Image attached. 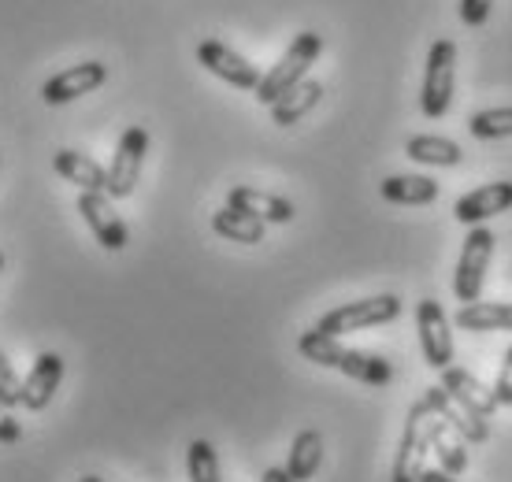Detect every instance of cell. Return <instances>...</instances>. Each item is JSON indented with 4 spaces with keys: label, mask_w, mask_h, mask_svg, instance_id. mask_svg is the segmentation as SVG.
I'll list each match as a JSON object with an SVG mask.
<instances>
[{
    "label": "cell",
    "mask_w": 512,
    "mask_h": 482,
    "mask_svg": "<svg viewBox=\"0 0 512 482\" xmlns=\"http://www.w3.org/2000/svg\"><path fill=\"white\" fill-rule=\"evenodd\" d=\"M297 353L312 360V364H320V368H334L349 375V379L364 382V386H386V382L394 379V368H390V360L375 353H364V349H346V345L338 342L334 334H323V330H305L301 338H297Z\"/></svg>",
    "instance_id": "1"
},
{
    "label": "cell",
    "mask_w": 512,
    "mask_h": 482,
    "mask_svg": "<svg viewBox=\"0 0 512 482\" xmlns=\"http://www.w3.org/2000/svg\"><path fill=\"white\" fill-rule=\"evenodd\" d=\"M320 52H323V34H316V30H301V34L290 41V49L282 52L279 64L271 67L268 75L260 78V86L253 89L256 101L271 108L286 89H294L297 82H305L308 67L320 60Z\"/></svg>",
    "instance_id": "2"
},
{
    "label": "cell",
    "mask_w": 512,
    "mask_h": 482,
    "mask_svg": "<svg viewBox=\"0 0 512 482\" xmlns=\"http://www.w3.org/2000/svg\"><path fill=\"white\" fill-rule=\"evenodd\" d=\"M453 89H457V45L449 38H438L427 52L423 64V89L420 108L427 119H442L453 104Z\"/></svg>",
    "instance_id": "3"
},
{
    "label": "cell",
    "mask_w": 512,
    "mask_h": 482,
    "mask_svg": "<svg viewBox=\"0 0 512 482\" xmlns=\"http://www.w3.org/2000/svg\"><path fill=\"white\" fill-rule=\"evenodd\" d=\"M397 316H401V297L397 293H379V297H364V301H349L342 308H331L316 323V330L342 338V334H357V330L394 323Z\"/></svg>",
    "instance_id": "4"
},
{
    "label": "cell",
    "mask_w": 512,
    "mask_h": 482,
    "mask_svg": "<svg viewBox=\"0 0 512 482\" xmlns=\"http://www.w3.org/2000/svg\"><path fill=\"white\" fill-rule=\"evenodd\" d=\"M494 241L498 238L483 223L468 230V238H464L461 260H457V271H453V293H457V301H464V305L479 301V293H483L490 256H494Z\"/></svg>",
    "instance_id": "5"
},
{
    "label": "cell",
    "mask_w": 512,
    "mask_h": 482,
    "mask_svg": "<svg viewBox=\"0 0 512 482\" xmlns=\"http://www.w3.org/2000/svg\"><path fill=\"white\" fill-rule=\"evenodd\" d=\"M145 153H149V130L145 127H127L123 138H119L116 153H112V164H108V186L104 193L112 201H127L134 186L141 178V164H145Z\"/></svg>",
    "instance_id": "6"
},
{
    "label": "cell",
    "mask_w": 512,
    "mask_h": 482,
    "mask_svg": "<svg viewBox=\"0 0 512 482\" xmlns=\"http://www.w3.org/2000/svg\"><path fill=\"white\" fill-rule=\"evenodd\" d=\"M427 401H416L409 408V419H405V434H401V445L394 453V468H390V482H420L423 460L431 453V438H427Z\"/></svg>",
    "instance_id": "7"
},
{
    "label": "cell",
    "mask_w": 512,
    "mask_h": 482,
    "mask_svg": "<svg viewBox=\"0 0 512 482\" xmlns=\"http://www.w3.org/2000/svg\"><path fill=\"white\" fill-rule=\"evenodd\" d=\"M197 64L205 67L208 75H216L219 82H227L234 89H245V93H253L260 86V67L249 64L242 52H234L231 45H223V41L208 38L197 45Z\"/></svg>",
    "instance_id": "8"
},
{
    "label": "cell",
    "mask_w": 512,
    "mask_h": 482,
    "mask_svg": "<svg viewBox=\"0 0 512 482\" xmlns=\"http://www.w3.org/2000/svg\"><path fill=\"white\" fill-rule=\"evenodd\" d=\"M78 212H82V219H86V227L93 230V238L101 241V249H108V253L127 249L130 230H127V223L119 219L116 208H112V197H108V193L82 190L78 193Z\"/></svg>",
    "instance_id": "9"
},
{
    "label": "cell",
    "mask_w": 512,
    "mask_h": 482,
    "mask_svg": "<svg viewBox=\"0 0 512 482\" xmlns=\"http://www.w3.org/2000/svg\"><path fill=\"white\" fill-rule=\"evenodd\" d=\"M416 330H420L423 360L435 371H446L453 364V334H449V319L435 297H423L416 305Z\"/></svg>",
    "instance_id": "10"
},
{
    "label": "cell",
    "mask_w": 512,
    "mask_h": 482,
    "mask_svg": "<svg viewBox=\"0 0 512 482\" xmlns=\"http://www.w3.org/2000/svg\"><path fill=\"white\" fill-rule=\"evenodd\" d=\"M104 78H108V67L101 60H86V64H75L67 67V71H56V75L41 86V101L45 104H71L78 97H86L93 89L104 86Z\"/></svg>",
    "instance_id": "11"
},
{
    "label": "cell",
    "mask_w": 512,
    "mask_h": 482,
    "mask_svg": "<svg viewBox=\"0 0 512 482\" xmlns=\"http://www.w3.org/2000/svg\"><path fill=\"white\" fill-rule=\"evenodd\" d=\"M442 386H446V394L453 397L468 416L479 419V423L494 419V412L501 408L498 401H494V390L483 386L472 371H464V368H453V364H449V368L442 371Z\"/></svg>",
    "instance_id": "12"
},
{
    "label": "cell",
    "mask_w": 512,
    "mask_h": 482,
    "mask_svg": "<svg viewBox=\"0 0 512 482\" xmlns=\"http://www.w3.org/2000/svg\"><path fill=\"white\" fill-rule=\"evenodd\" d=\"M64 382V356L60 353H41L34 360V368L26 371L23 382V408L26 412H45L52 405V397Z\"/></svg>",
    "instance_id": "13"
},
{
    "label": "cell",
    "mask_w": 512,
    "mask_h": 482,
    "mask_svg": "<svg viewBox=\"0 0 512 482\" xmlns=\"http://www.w3.org/2000/svg\"><path fill=\"white\" fill-rule=\"evenodd\" d=\"M509 208H512V182H487L479 190L464 193L461 201L453 204V216L461 219V223H468V227H479V223H487V219L501 216Z\"/></svg>",
    "instance_id": "14"
},
{
    "label": "cell",
    "mask_w": 512,
    "mask_h": 482,
    "mask_svg": "<svg viewBox=\"0 0 512 482\" xmlns=\"http://www.w3.org/2000/svg\"><path fill=\"white\" fill-rule=\"evenodd\" d=\"M423 401H427V408H431V412H435L442 423H449L453 431L461 434L468 445H483L490 438L487 423H479V419L468 416V412H464V408L446 394V386H431V390L423 394Z\"/></svg>",
    "instance_id": "15"
},
{
    "label": "cell",
    "mask_w": 512,
    "mask_h": 482,
    "mask_svg": "<svg viewBox=\"0 0 512 482\" xmlns=\"http://www.w3.org/2000/svg\"><path fill=\"white\" fill-rule=\"evenodd\" d=\"M227 204L242 208V212H249L256 219H264V223H290L294 219V204L286 201V197L268 190H253V186H234L227 193Z\"/></svg>",
    "instance_id": "16"
},
{
    "label": "cell",
    "mask_w": 512,
    "mask_h": 482,
    "mask_svg": "<svg viewBox=\"0 0 512 482\" xmlns=\"http://www.w3.org/2000/svg\"><path fill=\"white\" fill-rule=\"evenodd\" d=\"M427 438H431V453L438 457L442 471H449L453 479L464 475V468H468V449H464V445L468 442H464L449 423H442L435 412H427Z\"/></svg>",
    "instance_id": "17"
},
{
    "label": "cell",
    "mask_w": 512,
    "mask_h": 482,
    "mask_svg": "<svg viewBox=\"0 0 512 482\" xmlns=\"http://www.w3.org/2000/svg\"><path fill=\"white\" fill-rule=\"evenodd\" d=\"M320 101H323V82L305 78V82H297L294 89H286L279 101L271 104V123H275V127H294V123H301Z\"/></svg>",
    "instance_id": "18"
},
{
    "label": "cell",
    "mask_w": 512,
    "mask_h": 482,
    "mask_svg": "<svg viewBox=\"0 0 512 482\" xmlns=\"http://www.w3.org/2000/svg\"><path fill=\"white\" fill-rule=\"evenodd\" d=\"M52 167L64 182H75L78 190H104L108 186V167H101L93 156L78 153V149H60L52 156Z\"/></svg>",
    "instance_id": "19"
},
{
    "label": "cell",
    "mask_w": 512,
    "mask_h": 482,
    "mask_svg": "<svg viewBox=\"0 0 512 482\" xmlns=\"http://www.w3.org/2000/svg\"><path fill=\"white\" fill-rule=\"evenodd\" d=\"M453 323L461 330H475V334L512 330V301H472V305H461Z\"/></svg>",
    "instance_id": "20"
},
{
    "label": "cell",
    "mask_w": 512,
    "mask_h": 482,
    "mask_svg": "<svg viewBox=\"0 0 512 482\" xmlns=\"http://www.w3.org/2000/svg\"><path fill=\"white\" fill-rule=\"evenodd\" d=\"M405 156H409L412 164L423 167H457L464 160L461 145L449 138H438V134H416V138H409Z\"/></svg>",
    "instance_id": "21"
},
{
    "label": "cell",
    "mask_w": 512,
    "mask_h": 482,
    "mask_svg": "<svg viewBox=\"0 0 512 482\" xmlns=\"http://www.w3.org/2000/svg\"><path fill=\"white\" fill-rule=\"evenodd\" d=\"M379 193L390 204H431L438 201V182L427 175H390L383 178Z\"/></svg>",
    "instance_id": "22"
},
{
    "label": "cell",
    "mask_w": 512,
    "mask_h": 482,
    "mask_svg": "<svg viewBox=\"0 0 512 482\" xmlns=\"http://www.w3.org/2000/svg\"><path fill=\"white\" fill-rule=\"evenodd\" d=\"M212 230H216L219 238L227 241H242V245H256V241H264V230H268V223L264 219L249 216V212H242V208H219L216 216H212Z\"/></svg>",
    "instance_id": "23"
},
{
    "label": "cell",
    "mask_w": 512,
    "mask_h": 482,
    "mask_svg": "<svg viewBox=\"0 0 512 482\" xmlns=\"http://www.w3.org/2000/svg\"><path fill=\"white\" fill-rule=\"evenodd\" d=\"M323 464V434L320 431H301L290 445V460H286V471L294 475L297 482L316 479V471Z\"/></svg>",
    "instance_id": "24"
},
{
    "label": "cell",
    "mask_w": 512,
    "mask_h": 482,
    "mask_svg": "<svg viewBox=\"0 0 512 482\" xmlns=\"http://www.w3.org/2000/svg\"><path fill=\"white\" fill-rule=\"evenodd\" d=\"M186 471H190V482H223V471H219L216 445L197 438L186 449Z\"/></svg>",
    "instance_id": "25"
},
{
    "label": "cell",
    "mask_w": 512,
    "mask_h": 482,
    "mask_svg": "<svg viewBox=\"0 0 512 482\" xmlns=\"http://www.w3.org/2000/svg\"><path fill=\"white\" fill-rule=\"evenodd\" d=\"M468 130H472V138H479V141L512 138V108H483V112H472Z\"/></svg>",
    "instance_id": "26"
},
{
    "label": "cell",
    "mask_w": 512,
    "mask_h": 482,
    "mask_svg": "<svg viewBox=\"0 0 512 482\" xmlns=\"http://www.w3.org/2000/svg\"><path fill=\"white\" fill-rule=\"evenodd\" d=\"M23 405V382L15 375L12 360L0 353V408H19Z\"/></svg>",
    "instance_id": "27"
},
{
    "label": "cell",
    "mask_w": 512,
    "mask_h": 482,
    "mask_svg": "<svg viewBox=\"0 0 512 482\" xmlns=\"http://www.w3.org/2000/svg\"><path fill=\"white\" fill-rule=\"evenodd\" d=\"M490 390H494V401H498V405H512V345L505 349V356H501L498 382H494Z\"/></svg>",
    "instance_id": "28"
},
{
    "label": "cell",
    "mask_w": 512,
    "mask_h": 482,
    "mask_svg": "<svg viewBox=\"0 0 512 482\" xmlns=\"http://www.w3.org/2000/svg\"><path fill=\"white\" fill-rule=\"evenodd\" d=\"M494 0H461V19L464 26H483L490 19Z\"/></svg>",
    "instance_id": "29"
},
{
    "label": "cell",
    "mask_w": 512,
    "mask_h": 482,
    "mask_svg": "<svg viewBox=\"0 0 512 482\" xmlns=\"http://www.w3.org/2000/svg\"><path fill=\"white\" fill-rule=\"evenodd\" d=\"M23 438V427H19V419H12L4 408H0V445H15Z\"/></svg>",
    "instance_id": "30"
},
{
    "label": "cell",
    "mask_w": 512,
    "mask_h": 482,
    "mask_svg": "<svg viewBox=\"0 0 512 482\" xmlns=\"http://www.w3.org/2000/svg\"><path fill=\"white\" fill-rule=\"evenodd\" d=\"M420 482H457L449 471H442V468H423L420 471Z\"/></svg>",
    "instance_id": "31"
},
{
    "label": "cell",
    "mask_w": 512,
    "mask_h": 482,
    "mask_svg": "<svg viewBox=\"0 0 512 482\" xmlns=\"http://www.w3.org/2000/svg\"><path fill=\"white\" fill-rule=\"evenodd\" d=\"M260 482H297V479L286 468H268L264 475H260Z\"/></svg>",
    "instance_id": "32"
},
{
    "label": "cell",
    "mask_w": 512,
    "mask_h": 482,
    "mask_svg": "<svg viewBox=\"0 0 512 482\" xmlns=\"http://www.w3.org/2000/svg\"><path fill=\"white\" fill-rule=\"evenodd\" d=\"M78 482H108V479H101V475H82Z\"/></svg>",
    "instance_id": "33"
},
{
    "label": "cell",
    "mask_w": 512,
    "mask_h": 482,
    "mask_svg": "<svg viewBox=\"0 0 512 482\" xmlns=\"http://www.w3.org/2000/svg\"><path fill=\"white\" fill-rule=\"evenodd\" d=\"M0 271H4V253H0Z\"/></svg>",
    "instance_id": "34"
}]
</instances>
